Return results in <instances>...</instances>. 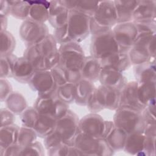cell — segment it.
<instances>
[{
  "label": "cell",
  "mask_w": 156,
  "mask_h": 156,
  "mask_svg": "<svg viewBox=\"0 0 156 156\" xmlns=\"http://www.w3.org/2000/svg\"><path fill=\"white\" fill-rule=\"evenodd\" d=\"M116 24L117 15L113 1H99L96 12L90 18V34L93 35L110 30Z\"/></svg>",
  "instance_id": "6da1fadb"
},
{
  "label": "cell",
  "mask_w": 156,
  "mask_h": 156,
  "mask_svg": "<svg viewBox=\"0 0 156 156\" xmlns=\"http://www.w3.org/2000/svg\"><path fill=\"white\" fill-rule=\"evenodd\" d=\"M115 111L113 120L115 127L127 134L143 133L145 123L141 112L124 107H119Z\"/></svg>",
  "instance_id": "7a4b0ae2"
},
{
  "label": "cell",
  "mask_w": 156,
  "mask_h": 156,
  "mask_svg": "<svg viewBox=\"0 0 156 156\" xmlns=\"http://www.w3.org/2000/svg\"><path fill=\"white\" fill-rule=\"evenodd\" d=\"M73 145L83 155L110 156L115 152L104 138H94L79 131L74 140Z\"/></svg>",
  "instance_id": "3957f363"
},
{
  "label": "cell",
  "mask_w": 156,
  "mask_h": 156,
  "mask_svg": "<svg viewBox=\"0 0 156 156\" xmlns=\"http://www.w3.org/2000/svg\"><path fill=\"white\" fill-rule=\"evenodd\" d=\"M116 52L126 53L117 43L112 29L91 36V55L100 59Z\"/></svg>",
  "instance_id": "277c9868"
},
{
  "label": "cell",
  "mask_w": 156,
  "mask_h": 156,
  "mask_svg": "<svg viewBox=\"0 0 156 156\" xmlns=\"http://www.w3.org/2000/svg\"><path fill=\"white\" fill-rule=\"evenodd\" d=\"M58 52L59 66L65 70L80 71L85 56L79 43L71 41L61 44Z\"/></svg>",
  "instance_id": "5b68a950"
},
{
  "label": "cell",
  "mask_w": 156,
  "mask_h": 156,
  "mask_svg": "<svg viewBox=\"0 0 156 156\" xmlns=\"http://www.w3.org/2000/svg\"><path fill=\"white\" fill-rule=\"evenodd\" d=\"M90 17L75 10H69L66 24L68 34L72 41L80 43L90 34Z\"/></svg>",
  "instance_id": "8992f818"
},
{
  "label": "cell",
  "mask_w": 156,
  "mask_h": 156,
  "mask_svg": "<svg viewBox=\"0 0 156 156\" xmlns=\"http://www.w3.org/2000/svg\"><path fill=\"white\" fill-rule=\"evenodd\" d=\"M79 122L77 115L70 110L65 115L57 119L55 131L65 144L73 145L74 140L79 132Z\"/></svg>",
  "instance_id": "52a82bcc"
},
{
  "label": "cell",
  "mask_w": 156,
  "mask_h": 156,
  "mask_svg": "<svg viewBox=\"0 0 156 156\" xmlns=\"http://www.w3.org/2000/svg\"><path fill=\"white\" fill-rule=\"evenodd\" d=\"M49 34L48 27L44 23L35 22L29 19L24 20L19 29L20 36L27 46L38 44Z\"/></svg>",
  "instance_id": "ba28073f"
},
{
  "label": "cell",
  "mask_w": 156,
  "mask_h": 156,
  "mask_svg": "<svg viewBox=\"0 0 156 156\" xmlns=\"http://www.w3.org/2000/svg\"><path fill=\"white\" fill-rule=\"evenodd\" d=\"M57 44L53 34H49L41 41L35 44L43 59L44 70H51L58 65L59 52Z\"/></svg>",
  "instance_id": "9c48e42d"
},
{
  "label": "cell",
  "mask_w": 156,
  "mask_h": 156,
  "mask_svg": "<svg viewBox=\"0 0 156 156\" xmlns=\"http://www.w3.org/2000/svg\"><path fill=\"white\" fill-rule=\"evenodd\" d=\"M112 32L119 47L128 53L138 35L135 24L132 21L118 23L112 28Z\"/></svg>",
  "instance_id": "30bf717a"
},
{
  "label": "cell",
  "mask_w": 156,
  "mask_h": 156,
  "mask_svg": "<svg viewBox=\"0 0 156 156\" xmlns=\"http://www.w3.org/2000/svg\"><path fill=\"white\" fill-rule=\"evenodd\" d=\"M28 83L38 95L49 94L57 90L51 70H35Z\"/></svg>",
  "instance_id": "8fae6325"
},
{
  "label": "cell",
  "mask_w": 156,
  "mask_h": 156,
  "mask_svg": "<svg viewBox=\"0 0 156 156\" xmlns=\"http://www.w3.org/2000/svg\"><path fill=\"white\" fill-rule=\"evenodd\" d=\"M105 120L98 113H91L79 119V131L94 138H102Z\"/></svg>",
  "instance_id": "7c38bea8"
},
{
  "label": "cell",
  "mask_w": 156,
  "mask_h": 156,
  "mask_svg": "<svg viewBox=\"0 0 156 156\" xmlns=\"http://www.w3.org/2000/svg\"><path fill=\"white\" fill-rule=\"evenodd\" d=\"M138 82L131 81L127 82L120 90L119 107H124L143 112L145 106L138 100L137 96Z\"/></svg>",
  "instance_id": "4fadbf2b"
},
{
  "label": "cell",
  "mask_w": 156,
  "mask_h": 156,
  "mask_svg": "<svg viewBox=\"0 0 156 156\" xmlns=\"http://www.w3.org/2000/svg\"><path fill=\"white\" fill-rule=\"evenodd\" d=\"M156 1L154 0L138 1L133 12L132 22L154 23L156 19Z\"/></svg>",
  "instance_id": "5bb4252c"
},
{
  "label": "cell",
  "mask_w": 156,
  "mask_h": 156,
  "mask_svg": "<svg viewBox=\"0 0 156 156\" xmlns=\"http://www.w3.org/2000/svg\"><path fill=\"white\" fill-rule=\"evenodd\" d=\"M95 91L104 108L116 110L119 107V90L101 85L96 87Z\"/></svg>",
  "instance_id": "9a60e30c"
},
{
  "label": "cell",
  "mask_w": 156,
  "mask_h": 156,
  "mask_svg": "<svg viewBox=\"0 0 156 156\" xmlns=\"http://www.w3.org/2000/svg\"><path fill=\"white\" fill-rule=\"evenodd\" d=\"M98 80L102 85L115 88L119 90L127 83V80L122 73L110 68L101 69Z\"/></svg>",
  "instance_id": "2e32d148"
},
{
  "label": "cell",
  "mask_w": 156,
  "mask_h": 156,
  "mask_svg": "<svg viewBox=\"0 0 156 156\" xmlns=\"http://www.w3.org/2000/svg\"><path fill=\"white\" fill-rule=\"evenodd\" d=\"M69 10L61 4L59 1H49L48 21L54 28H59L66 25Z\"/></svg>",
  "instance_id": "e0dca14e"
},
{
  "label": "cell",
  "mask_w": 156,
  "mask_h": 156,
  "mask_svg": "<svg viewBox=\"0 0 156 156\" xmlns=\"http://www.w3.org/2000/svg\"><path fill=\"white\" fill-rule=\"evenodd\" d=\"M101 68H110L121 73L132 65L128 53L116 52L99 59Z\"/></svg>",
  "instance_id": "ac0fdd59"
},
{
  "label": "cell",
  "mask_w": 156,
  "mask_h": 156,
  "mask_svg": "<svg viewBox=\"0 0 156 156\" xmlns=\"http://www.w3.org/2000/svg\"><path fill=\"white\" fill-rule=\"evenodd\" d=\"M35 69L32 64L24 56L18 57L14 62L12 76L22 83H28Z\"/></svg>",
  "instance_id": "d6986e66"
},
{
  "label": "cell",
  "mask_w": 156,
  "mask_h": 156,
  "mask_svg": "<svg viewBox=\"0 0 156 156\" xmlns=\"http://www.w3.org/2000/svg\"><path fill=\"white\" fill-rule=\"evenodd\" d=\"M138 2V0L113 1L117 15V24L132 21L133 13Z\"/></svg>",
  "instance_id": "ffe728a7"
},
{
  "label": "cell",
  "mask_w": 156,
  "mask_h": 156,
  "mask_svg": "<svg viewBox=\"0 0 156 156\" xmlns=\"http://www.w3.org/2000/svg\"><path fill=\"white\" fill-rule=\"evenodd\" d=\"M95 88L93 82L82 78L74 83V102L80 106H86L88 99Z\"/></svg>",
  "instance_id": "44dd1931"
},
{
  "label": "cell",
  "mask_w": 156,
  "mask_h": 156,
  "mask_svg": "<svg viewBox=\"0 0 156 156\" xmlns=\"http://www.w3.org/2000/svg\"><path fill=\"white\" fill-rule=\"evenodd\" d=\"M101 69L99 59L92 55L85 56L80 69L82 77L93 82H96L99 80Z\"/></svg>",
  "instance_id": "7402d4cb"
},
{
  "label": "cell",
  "mask_w": 156,
  "mask_h": 156,
  "mask_svg": "<svg viewBox=\"0 0 156 156\" xmlns=\"http://www.w3.org/2000/svg\"><path fill=\"white\" fill-rule=\"evenodd\" d=\"M57 97L56 91L49 94L38 95L34 102V107L39 114L51 115L55 118L56 108L55 100Z\"/></svg>",
  "instance_id": "603a6c76"
},
{
  "label": "cell",
  "mask_w": 156,
  "mask_h": 156,
  "mask_svg": "<svg viewBox=\"0 0 156 156\" xmlns=\"http://www.w3.org/2000/svg\"><path fill=\"white\" fill-rule=\"evenodd\" d=\"M30 7L28 19L44 23L49 19V1H29Z\"/></svg>",
  "instance_id": "cb8c5ba5"
},
{
  "label": "cell",
  "mask_w": 156,
  "mask_h": 156,
  "mask_svg": "<svg viewBox=\"0 0 156 156\" xmlns=\"http://www.w3.org/2000/svg\"><path fill=\"white\" fill-rule=\"evenodd\" d=\"M145 136L143 133L127 134L123 151L130 155H144V141Z\"/></svg>",
  "instance_id": "d4e9b609"
},
{
  "label": "cell",
  "mask_w": 156,
  "mask_h": 156,
  "mask_svg": "<svg viewBox=\"0 0 156 156\" xmlns=\"http://www.w3.org/2000/svg\"><path fill=\"white\" fill-rule=\"evenodd\" d=\"M133 72L138 82H156L155 62H147L135 66Z\"/></svg>",
  "instance_id": "484cf974"
},
{
  "label": "cell",
  "mask_w": 156,
  "mask_h": 156,
  "mask_svg": "<svg viewBox=\"0 0 156 156\" xmlns=\"http://www.w3.org/2000/svg\"><path fill=\"white\" fill-rule=\"evenodd\" d=\"M56 121L52 116L38 114L33 129L38 136L44 138L55 130Z\"/></svg>",
  "instance_id": "4316f807"
},
{
  "label": "cell",
  "mask_w": 156,
  "mask_h": 156,
  "mask_svg": "<svg viewBox=\"0 0 156 156\" xmlns=\"http://www.w3.org/2000/svg\"><path fill=\"white\" fill-rule=\"evenodd\" d=\"M20 127L16 124L0 127V151L17 143Z\"/></svg>",
  "instance_id": "83f0119b"
},
{
  "label": "cell",
  "mask_w": 156,
  "mask_h": 156,
  "mask_svg": "<svg viewBox=\"0 0 156 156\" xmlns=\"http://www.w3.org/2000/svg\"><path fill=\"white\" fill-rule=\"evenodd\" d=\"M148 46L133 43L128 52V55L132 65L134 66L149 62L151 56L147 49Z\"/></svg>",
  "instance_id": "f1b7e54d"
},
{
  "label": "cell",
  "mask_w": 156,
  "mask_h": 156,
  "mask_svg": "<svg viewBox=\"0 0 156 156\" xmlns=\"http://www.w3.org/2000/svg\"><path fill=\"white\" fill-rule=\"evenodd\" d=\"M127 135L124 131L115 126L104 139L114 152L121 151H123Z\"/></svg>",
  "instance_id": "f546056e"
},
{
  "label": "cell",
  "mask_w": 156,
  "mask_h": 156,
  "mask_svg": "<svg viewBox=\"0 0 156 156\" xmlns=\"http://www.w3.org/2000/svg\"><path fill=\"white\" fill-rule=\"evenodd\" d=\"M136 93L138 100L146 107L149 102L155 100L156 82H138Z\"/></svg>",
  "instance_id": "4dcf8cb0"
},
{
  "label": "cell",
  "mask_w": 156,
  "mask_h": 156,
  "mask_svg": "<svg viewBox=\"0 0 156 156\" xmlns=\"http://www.w3.org/2000/svg\"><path fill=\"white\" fill-rule=\"evenodd\" d=\"M5 102L7 108L15 115H20L27 107L24 97L16 91H13Z\"/></svg>",
  "instance_id": "1f68e13d"
},
{
  "label": "cell",
  "mask_w": 156,
  "mask_h": 156,
  "mask_svg": "<svg viewBox=\"0 0 156 156\" xmlns=\"http://www.w3.org/2000/svg\"><path fill=\"white\" fill-rule=\"evenodd\" d=\"M1 52L0 57H6L12 54L15 48V38L9 31L0 32Z\"/></svg>",
  "instance_id": "d6a6232c"
},
{
  "label": "cell",
  "mask_w": 156,
  "mask_h": 156,
  "mask_svg": "<svg viewBox=\"0 0 156 156\" xmlns=\"http://www.w3.org/2000/svg\"><path fill=\"white\" fill-rule=\"evenodd\" d=\"M30 7L29 1L17 0L16 3L10 7V15L17 19L24 21L29 18Z\"/></svg>",
  "instance_id": "836d02e7"
},
{
  "label": "cell",
  "mask_w": 156,
  "mask_h": 156,
  "mask_svg": "<svg viewBox=\"0 0 156 156\" xmlns=\"http://www.w3.org/2000/svg\"><path fill=\"white\" fill-rule=\"evenodd\" d=\"M23 56L29 60L35 70H44L43 61L35 44L27 46Z\"/></svg>",
  "instance_id": "e575fe53"
},
{
  "label": "cell",
  "mask_w": 156,
  "mask_h": 156,
  "mask_svg": "<svg viewBox=\"0 0 156 156\" xmlns=\"http://www.w3.org/2000/svg\"><path fill=\"white\" fill-rule=\"evenodd\" d=\"M37 136L38 135L33 128L25 126L20 127L17 143L21 146H25L37 141Z\"/></svg>",
  "instance_id": "d590c367"
},
{
  "label": "cell",
  "mask_w": 156,
  "mask_h": 156,
  "mask_svg": "<svg viewBox=\"0 0 156 156\" xmlns=\"http://www.w3.org/2000/svg\"><path fill=\"white\" fill-rule=\"evenodd\" d=\"M56 93L57 98L68 104L74 102V83H66L58 87H57Z\"/></svg>",
  "instance_id": "8d00e7d4"
},
{
  "label": "cell",
  "mask_w": 156,
  "mask_h": 156,
  "mask_svg": "<svg viewBox=\"0 0 156 156\" xmlns=\"http://www.w3.org/2000/svg\"><path fill=\"white\" fill-rule=\"evenodd\" d=\"M99 2L98 1H76L75 10L81 13H83L89 17H92L96 11Z\"/></svg>",
  "instance_id": "74e56055"
},
{
  "label": "cell",
  "mask_w": 156,
  "mask_h": 156,
  "mask_svg": "<svg viewBox=\"0 0 156 156\" xmlns=\"http://www.w3.org/2000/svg\"><path fill=\"white\" fill-rule=\"evenodd\" d=\"M18 57L13 54L6 57H0V77L6 79L12 76V66Z\"/></svg>",
  "instance_id": "f35d334b"
},
{
  "label": "cell",
  "mask_w": 156,
  "mask_h": 156,
  "mask_svg": "<svg viewBox=\"0 0 156 156\" xmlns=\"http://www.w3.org/2000/svg\"><path fill=\"white\" fill-rule=\"evenodd\" d=\"M38 114L34 107H27L20 114V119L23 126L33 128Z\"/></svg>",
  "instance_id": "ab89813d"
},
{
  "label": "cell",
  "mask_w": 156,
  "mask_h": 156,
  "mask_svg": "<svg viewBox=\"0 0 156 156\" xmlns=\"http://www.w3.org/2000/svg\"><path fill=\"white\" fill-rule=\"evenodd\" d=\"M44 155V149L42 144L37 141L23 146L20 154L24 156H43Z\"/></svg>",
  "instance_id": "60d3db41"
},
{
  "label": "cell",
  "mask_w": 156,
  "mask_h": 156,
  "mask_svg": "<svg viewBox=\"0 0 156 156\" xmlns=\"http://www.w3.org/2000/svg\"><path fill=\"white\" fill-rule=\"evenodd\" d=\"M63 143L62 138L55 130L44 138V146L47 151L52 149Z\"/></svg>",
  "instance_id": "b9f144b4"
},
{
  "label": "cell",
  "mask_w": 156,
  "mask_h": 156,
  "mask_svg": "<svg viewBox=\"0 0 156 156\" xmlns=\"http://www.w3.org/2000/svg\"><path fill=\"white\" fill-rule=\"evenodd\" d=\"M53 35L55 38L57 43L60 45L72 41L68 35L66 25L59 28L55 29Z\"/></svg>",
  "instance_id": "7bdbcfd3"
},
{
  "label": "cell",
  "mask_w": 156,
  "mask_h": 156,
  "mask_svg": "<svg viewBox=\"0 0 156 156\" xmlns=\"http://www.w3.org/2000/svg\"><path fill=\"white\" fill-rule=\"evenodd\" d=\"M51 71L57 87L68 83L65 70L62 68L58 65L56 67L52 68Z\"/></svg>",
  "instance_id": "ee69618b"
},
{
  "label": "cell",
  "mask_w": 156,
  "mask_h": 156,
  "mask_svg": "<svg viewBox=\"0 0 156 156\" xmlns=\"http://www.w3.org/2000/svg\"><path fill=\"white\" fill-rule=\"evenodd\" d=\"M96 89V88H95ZM95 89L91 93L90 98L88 99V101L87 102V104L86 105V107L88 111H90L91 113H97L98 112H101V110H104V107L101 104L96 94Z\"/></svg>",
  "instance_id": "f6af8a7d"
},
{
  "label": "cell",
  "mask_w": 156,
  "mask_h": 156,
  "mask_svg": "<svg viewBox=\"0 0 156 156\" xmlns=\"http://www.w3.org/2000/svg\"><path fill=\"white\" fill-rule=\"evenodd\" d=\"M1 126L0 127L9 126L14 124L15 120V114L7 108H2L0 111Z\"/></svg>",
  "instance_id": "bcb514c9"
},
{
  "label": "cell",
  "mask_w": 156,
  "mask_h": 156,
  "mask_svg": "<svg viewBox=\"0 0 156 156\" xmlns=\"http://www.w3.org/2000/svg\"><path fill=\"white\" fill-rule=\"evenodd\" d=\"M13 92L10 83L4 78L0 79V100L1 102L5 101L9 96Z\"/></svg>",
  "instance_id": "7dc6e473"
},
{
  "label": "cell",
  "mask_w": 156,
  "mask_h": 156,
  "mask_svg": "<svg viewBox=\"0 0 156 156\" xmlns=\"http://www.w3.org/2000/svg\"><path fill=\"white\" fill-rule=\"evenodd\" d=\"M155 137L156 136H145L144 141V155H155Z\"/></svg>",
  "instance_id": "c3c4849f"
},
{
  "label": "cell",
  "mask_w": 156,
  "mask_h": 156,
  "mask_svg": "<svg viewBox=\"0 0 156 156\" xmlns=\"http://www.w3.org/2000/svg\"><path fill=\"white\" fill-rule=\"evenodd\" d=\"M22 147L19 144L15 143L7 147L2 151H0L1 156H19L22 149Z\"/></svg>",
  "instance_id": "681fc988"
},
{
  "label": "cell",
  "mask_w": 156,
  "mask_h": 156,
  "mask_svg": "<svg viewBox=\"0 0 156 156\" xmlns=\"http://www.w3.org/2000/svg\"><path fill=\"white\" fill-rule=\"evenodd\" d=\"M138 33L156 32V23H134Z\"/></svg>",
  "instance_id": "f907efd6"
},
{
  "label": "cell",
  "mask_w": 156,
  "mask_h": 156,
  "mask_svg": "<svg viewBox=\"0 0 156 156\" xmlns=\"http://www.w3.org/2000/svg\"><path fill=\"white\" fill-rule=\"evenodd\" d=\"M69 146L66 144H62L52 149L47 151L49 156H67L68 155Z\"/></svg>",
  "instance_id": "816d5d0a"
},
{
  "label": "cell",
  "mask_w": 156,
  "mask_h": 156,
  "mask_svg": "<svg viewBox=\"0 0 156 156\" xmlns=\"http://www.w3.org/2000/svg\"><path fill=\"white\" fill-rule=\"evenodd\" d=\"M65 72L68 83H76L82 78L80 71L65 70Z\"/></svg>",
  "instance_id": "f5cc1de1"
},
{
  "label": "cell",
  "mask_w": 156,
  "mask_h": 156,
  "mask_svg": "<svg viewBox=\"0 0 156 156\" xmlns=\"http://www.w3.org/2000/svg\"><path fill=\"white\" fill-rule=\"evenodd\" d=\"M143 134L145 136H156V124H145Z\"/></svg>",
  "instance_id": "db71d44e"
},
{
  "label": "cell",
  "mask_w": 156,
  "mask_h": 156,
  "mask_svg": "<svg viewBox=\"0 0 156 156\" xmlns=\"http://www.w3.org/2000/svg\"><path fill=\"white\" fill-rule=\"evenodd\" d=\"M10 6L7 0H0V15L7 16L10 15Z\"/></svg>",
  "instance_id": "11a10c76"
},
{
  "label": "cell",
  "mask_w": 156,
  "mask_h": 156,
  "mask_svg": "<svg viewBox=\"0 0 156 156\" xmlns=\"http://www.w3.org/2000/svg\"><path fill=\"white\" fill-rule=\"evenodd\" d=\"M148 52L149 53V55L151 58H155V50H156V46H155V36H154L152 40H151L148 47H147ZM150 59V60H151Z\"/></svg>",
  "instance_id": "9f6ffc18"
},
{
  "label": "cell",
  "mask_w": 156,
  "mask_h": 156,
  "mask_svg": "<svg viewBox=\"0 0 156 156\" xmlns=\"http://www.w3.org/2000/svg\"><path fill=\"white\" fill-rule=\"evenodd\" d=\"M115 127L114 123L113 121H105V127H104V132L102 138H104L107 134L113 129Z\"/></svg>",
  "instance_id": "6f0895ef"
},
{
  "label": "cell",
  "mask_w": 156,
  "mask_h": 156,
  "mask_svg": "<svg viewBox=\"0 0 156 156\" xmlns=\"http://www.w3.org/2000/svg\"><path fill=\"white\" fill-rule=\"evenodd\" d=\"M68 155H83L74 145H69V149H68Z\"/></svg>",
  "instance_id": "680465c9"
},
{
  "label": "cell",
  "mask_w": 156,
  "mask_h": 156,
  "mask_svg": "<svg viewBox=\"0 0 156 156\" xmlns=\"http://www.w3.org/2000/svg\"><path fill=\"white\" fill-rule=\"evenodd\" d=\"M0 21H1V31H4L7 30V16L0 15Z\"/></svg>",
  "instance_id": "91938a15"
}]
</instances>
